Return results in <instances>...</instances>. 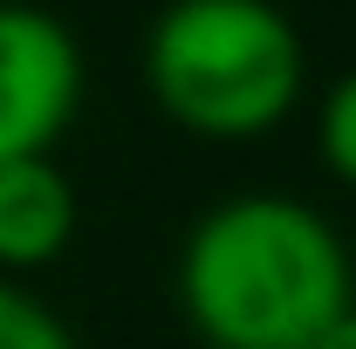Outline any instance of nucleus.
Segmentation results:
<instances>
[{
	"label": "nucleus",
	"mask_w": 356,
	"mask_h": 349,
	"mask_svg": "<svg viewBox=\"0 0 356 349\" xmlns=\"http://www.w3.org/2000/svg\"><path fill=\"white\" fill-rule=\"evenodd\" d=\"M309 349H356V308H343V315H336V322H329Z\"/></svg>",
	"instance_id": "obj_7"
},
{
	"label": "nucleus",
	"mask_w": 356,
	"mask_h": 349,
	"mask_svg": "<svg viewBox=\"0 0 356 349\" xmlns=\"http://www.w3.org/2000/svg\"><path fill=\"white\" fill-rule=\"evenodd\" d=\"M144 89L199 137H261L302 96V35L274 0H172L144 35Z\"/></svg>",
	"instance_id": "obj_2"
},
{
	"label": "nucleus",
	"mask_w": 356,
	"mask_h": 349,
	"mask_svg": "<svg viewBox=\"0 0 356 349\" xmlns=\"http://www.w3.org/2000/svg\"><path fill=\"white\" fill-rule=\"evenodd\" d=\"M315 151H322V165L356 192V69L336 76L329 96H322V110H315Z\"/></svg>",
	"instance_id": "obj_6"
},
{
	"label": "nucleus",
	"mask_w": 356,
	"mask_h": 349,
	"mask_svg": "<svg viewBox=\"0 0 356 349\" xmlns=\"http://www.w3.org/2000/svg\"><path fill=\"white\" fill-rule=\"evenodd\" d=\"M83 48L69 21L28 0H0V165L48 158V144L76 124Z\"/></svg>",
	"instance_id": "obj_3"
},
{
	"label": "nucleus",
	"mask_w": 356,
	"mask_h": 349,
	"mask_svg": "<svg viewBox=\"0 0 356 349\" xmlns=\"http://www.w3.org/2000/svg\"><path fill=\"white\" fill-rule=\"evenodd\" d=\"M0 349H76V336L42 295H28L21 281H0Z\"/></svg>",
	"instance_id": "obj_5"
},
{
	"label": "nucleus",
	"mask_w": 356,
	"mask_h": 349,
	"mask_svg": "<svg viewBox=\"0 0 356 349\" xmlns=\"http://www.w3.org/2000/svg\"><path fill=\"white\" fill-rule=\"evenodd\" d=\"M76 240V185L55 158L0 165V267L35 274Z\"/></svg>",
	"instance_id": "obj_4"
},
{
	"label": "nucleus",
	"mask_w": 356,
	"mask_h": 349,
	"mask_svg": "<svg viewBox=\"0 0 356 349\" xmlns=\"http://www.w3.org/2000/svg\"><path fill=\"white\" fill-rule=\"evenodd\" d=\"M178 308L206 349H309L350 302L336 226L288 192H233L178 247Z\"/></svg>",
	"instance_id": "obj_1"
}]
</instances>
